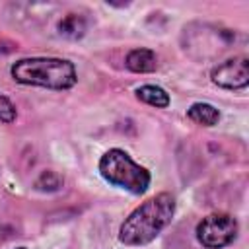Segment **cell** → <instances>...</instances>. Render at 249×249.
Masks as SVG:
<instances>
[{
	"mask_svg": "<svg viewBox=\"0 0 249 249\" xmlns=\"http://www.w3.org/2000/svg\"><path fill=\"white\" fill-rule=\"evenodd\" d=\"M175 214V198L169 193H160L136 206L119 228V241L130 247L152 243Z\"/></svg>",
	"mask_w": 249,
	"mask_h": 249,
	"instance_id": "cell-1",
	"label": "cell"
},
{
	"mask_svg": "<svg viewBox=\"0 0 249 249\" xmlns=\"http://www.w3.org/2000/svg\"><path fill=\"white\" fill-rule=\"evenodd\" d=\"M12 80L21 86H35L53 91H64L76 86L78 72L74 62L56 56L19 58L10 66Z\"/></svg>",
	"mask_w": 249,
	"mask_h": 249,
	"instance_id": "cell-2",
	"label": "cell"
},
{
	"mask_svg": "<svg viewBox=\"0 0 249 249\" xmlns=\"http://www.w3.org/2000/svg\"><path fill=\"white\" fill-rule=\"evenodd\" d=\"M101 177L123 191H128L130 195H144L152 183L150 171L136 163L124 150L121 148H111L107 150L97 165Z\"/></svg>",
	"mask_w": 249,
	"mask_h": 249,
	"instance_id": "cell-3",
	"label": "cell"
},
{
	"mask_svg": "<svg viewBox=\"0 0 249 249\" xmlns=\"http://www.w3.org/2000/svg\"><path fill=\"white\" fill-rule=\"evenodd\" d=\"M196 241L204 249H224L231 245L239 233V224L231 214L212 212L196 224Z\"/></svg>",
	"mask_w": 249,
	"mask_h": 249,
	"instance_id": "cell-4",
	"label": "cell"
},
{
	"mask_svg": "<svg viewBox=\"0 0 249 249\" xmlns=\"http://www.w3.org/2000/svg\"><path fill=\"white\" fill-rule=\"evenodd\" d=\"M210 80L222 89H245L249 86V58L233 56L212 68Z\"/></svg>",
	"mask_w": 249,
	"mask_h": 249,
	"instance_id": "cell-5",
	"label": "cell"
},
{
	"mask_svg": "<svg viewBox=\"0 0 249 249\" xmlns=\"http://www.w3.org/2000/svg\"><path fill=\"white\" fill-rule=\"evenodd\" d=\"M124 66L134 74H148L158 68V54L148 47L130 49L124 56Z\"/></svg>",
	"mask_w": 249,
	"mask_h": 249,
	"instance_id": "cell-6",
	"label": "cell"
},
{
	"mask_svg": "<svg viewBox=\"0 0 249 249\" xmlns=\"http://www.w3.org/2000/svg\"><path fill=\"white\" fill-rule=\"evenodd\" d=\"M134 93H136V97H138L142 103L152 105V107H156V109H165V107H169V103H171L169 93H167L163 88L154 86V84H144V86L136 88Z\"/></svg>",
	"mask_w": 249,
	"mask_h": 249,
	"instance_id": "cell-7",
	"label": "cell"
},
{
	"mask_svg": "<svg viewBox=\"0 0 249 249\" xmlns=\"http://www.w3.org/2000/svg\"><path fill=\"white\" fill-rule=\"evenodd\" d=\"M187 117H189L193 123H196V124L214 126V124H218V121H220V111H218L212 103L196 101V103H193V105L187 109Z\"/></svg>",
	"mask_w": 249,
	"mask_h": 249,
	"instance_id": "cell-8",
	"label": "cell"
},
{
	"mask_svg": "<svg viewBox=\"0 0 249 249\" xmlns=\"http://www.w3.org/2000/svg\"><path fill=\"white\" fill-rule=\"evenodd\" d=\"M86 19L80 14H68L58 21V31L60 35L68 39H80L86 33Z\"/></svg>",
	"mask_w": 249,
	"mask_h": 249,
	"instance_id": "cell-9",
	"label": "cell"
},
{
	"mask_svg": "<svg viewBox=\"0 0 249 249\" xmlns=\"http://www.w3.org/2000/svg\"><path fill=\"white\" fill-rule=\"evenodd\" d=\"M62 177L56 173V171H53V169H45V171H41L39 173V177L35 179V183H33V187L37 189V191H41V193H54V191H58L60 187H62Z\"/></svg>",
	"mask_w": 249,
	"mask_h": 249,
	"instance_id": "cell-10",
	"label": "cell"
},
{
	"mask_svg": "<svg viewBox=\"0 0 249 249\" xmlns=\"http://www.w3.org/2000/svg\"><path fill=\"white\" fill-rule=\"evenodd\" d=\"M18 117V109L12 103V99H8L6 95L0 93V123L4 124H12Z\"/></svg>",
	"mask_w": 249,
	"mask_h": 249,
	"instance_id": "cell-11",
	"label": "cell"
},
{
	"mask_svg": "<svg viewBox=\"0 0 249 249\" xmlns=\"http://www.w3.org/2000/svg\"><path fill=\"white\" fill-rule=\"evenodd\" d=\"M16 249H27V247H16Z\"/></svg>",
	"mask_w": 249,
	"mask_h": 249,
	"instance_id": "cell-12",
	"label": "cell"
}]
</instances>
